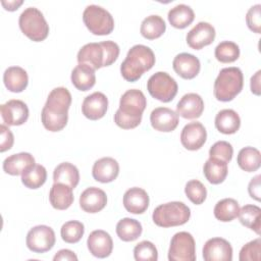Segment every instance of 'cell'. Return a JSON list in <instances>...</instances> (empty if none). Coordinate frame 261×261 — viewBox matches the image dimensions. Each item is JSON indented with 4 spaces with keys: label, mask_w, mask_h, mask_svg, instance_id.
<instances>
[{
    "label": "cell",
    "mask_w": 261,
    "mask_h": 261,
    "mask_svg": "<svg viewBox=\"0 0 261 261\" xmlns=\"http://www.w3.org/2000/svg\"><path fill=\"white\" fill-rule=\"evenodd\" d=\"M18 24L21 32L34 42L44 41L48 37L49 24L36 7L25 8L19 15Z\"/></svg>",
    "instance_id": "7"
},
{
    "label": "cell",
    "mask_w": 261,
    "mask_h": 261,
    "mask_svg": "<svg viewBox=\"0 0 261 261\" xmlns=\"http://www.w3.org/2000/svg\"><path fill=\"white\" fill-rule=\"evenodd\" d=\"M203 258L205 261H231V245L222 238L209 239L203 247Z\"/></svg>",
    "instance_id": "14"
},
{
    "label": "cell",
    "mask_w": 261,
    "mask_h": 261,
    "mask_svg": "<svg viewBox=\"0 0 261 261\" xmlns=\"http://www.w3.org/2000/svg\"><path fill=\"white\" fill-rule=\"evenodd\" d=\"M55 232L48 225H37L27 234V247L35 253H45L55 245Z\"/></svg>",
    "instance_id": "11"
},
{
    "label": "cell",
    "mask_w": 261,
    "mask_h": 261,
    "mask_svg": "<svg viewBox=\"0 0 261 261\" xmlns=\"http://www.w3.org/2000/svg\"><path fill=\"white\" fill-rule=\"evenodd\" d=\"M185 193L189 200L196 204H202L207 197V190L206 187L198 179H191L186 184Z\"/></svg>",
    "instance_id": "40"
},
{
    "label": "cell",
    "mask_w": 261,
    "mask_h": 261,
    "mask_svg": "<svg viewBox=\"0 0 261 261\" xmlns=\"http://www.w3.org/2000/svg\"><path fill=\"white\" fill-rule=\"evenodd\" d=\"M53 180L54 182L64 184L74 189L80 181L79 169L72 163L62 162L54 168Z\"/></svg>",
    "instance_id": "29"
},
{
    "label": "cell",
    "mask_w": 261,
    "mask_h": 261,
    "mask_svg": "<svg viewBox=\"0 0 261 261\" xmlns=\"http://www.w3.org/2000/svg\"><path fill=\"white\" fill-rule=\"evenodd\" d=\"M3 82L6 89L12 93L22 92L29 83L27 71L20 66H10L3 73Z\"/></svg>",
    "instance_id": "26"
},
{
    "label": "cell",
    "mask_w": 261,
    "mask_h": 261,
    "mask_svg": "<svg viewBox=\"0 0 261 261\" xmlns=\"http://www.w3.org/2000/svg\"><path fill=\"white\" fill-rule=\"evenodd\" d=\"M239 211V203L232 198H225L218 201L213 210L215 218L222 222H229L237 218Z\"/></svg>",
    "instance_id": "36"
},
{
    "label": "cell",
    "mask_w": 261,
    "mask_h": 261,
    "mask_svg": "<svg viewBox=\"0 0 261 261\" xmlns=\"http://www.w3.org/2000/svg\"><path fill=\"white\" fill-rule=\"evenodd\" d=\"M0 112L3 121L7 125H21L29 118L28 105L17 99H11L0 106Z\"/></svg>",
    "instance_id": "12"
},
{
    "label": "cell",
    "mask_w": 261,
    "mask_h": 261,
    "mask_svg": "<svg viewBox=\"0 0 261 261\" xmlns=\"http://www.w3.org/2000/svg\"><path fill=\"white\" fill-rule=\"evenodd\" d=\"M260 239L253 240L244 245L240 251V261H259L260 260Z\"/></svg>",
    "instance_id": "43"
},
{
    "label": "cell",
    "mask_w": 261,
    "mask_h": 261,
    "mask_svg": "<svg viewBox=\"0 0 261 261\" xmlns=\"http://www.w3.org/2000/svg\"><path fill=\"white\" fill-rule=\"evenodd\" d=\"M204 101L199 94L188 93L184 95L176 105V113L186 119H195L202 115Z\"/></svg>",
    "instance_id": "19"
},
{
    "label": "cell",
    "mask_w": 261,
    "mask_h": 261,
    "mask_svg": "<svg viewBox=\"0 0 261 261\" xmlns=\"http://www.w3.org/2000/svg\"><path fill=\"white\" fill-rule=\"evenodd\" d=\"M53 260L54 261H63V260H66V261H76L77 260V256L70 250L68 249H62V250H59L55 256L53 257Z\"/></svg>",
    "instance_id": "47"
},
{
    "label": "cell",
    "mask_w": 261,
    "mask_h": 261,
    "mask_svg": "<svg viewBox=\"0 0 261 261\" xmlns=\"http://www.w3.org/2000/svg\"><path fill=\"white\" fill-rule=\"evenodd\" d=\"M36 164L35 158L28 152H20L6 157L3 161V170L10 175H19Z\"/></svg>",
    "instance_id": "24"
},
{
    "label": "cell",
    "mask_w": 261,
    "mask_h": 261,
    "mask_svg": "<svg viewBox=\"0 0 261 261\" xmlns=\"http://www.w3.org/2000/svg\"><path fill=\"white\" fill-rule=\"evenodd\" d=\"M150 122L154 129L169 133L178 124V114L167 107H157L150 114Z\"/></svg>",
    "instance_id": "17"
},
{
    "label": "cell",
    "mask_w": 261,
    "mask_h": 261,
    "mask_svg": "<svg viewBox=\"0 0 261 261\" xmlns=\"http://www.w3.org/2000/svg\"><path fill=\"white\" fill-rule=\"evenodd\" d=\"M47 179V170L41 164H35L21 174L22 184L29 189H39Z\"/></svg>",
    "instance_id": "37"
},
{
    "label": "cell",
    "mask_w": 261,
    "mask_h": 261,
    "mask_svg": "<svg viewBox=\"0 0 261 261\" xmlns=\"http://www.w3.org/2000/svg\"><path fill=\"white\" fill-rule=\"evenodd\" d=\"M237 162L239 166L247 172L256 171L261 165L260 151L254 147H245L240 150Z\"/></svg>",
    "instance_id": "34"
},
{
    "label": "cell",
    "mask_w": 261,
    "mask_h": 261,
    "mask_svg": "<svg viewBox=\"0 0 261 261\" xmlns=\"http://www.w3.org/2000/svg\"><path fill=\"white\" fill-rule=\"evenodd\" d=\"M165 30L166 24L164 19L156 14L145 17L140 28L141 35L148 40H154L161 37L164 34Z\"/></svg>",
    "instance_id": "32"
},
{
    "label": "cell",
    "mask_w": 261,
    "mask_h": 261,
    "mask_svg": "<svg viewBox=\"0 0 261 261\" xmlns=\"http://www.w3.org/2000/svg\"><path fill=\"white\" fill-rule=\"evenodd\" d=\"M107 108L108 99L101 92H94L87 96L82 104L83 114L91 120H98L102 118L106 114Z\"/></svg>",
    "instance_id": "18"
},
{
    "label": "cell",
    "mask_w": 261,
    "mask_h": 261,
    "mask_svg": "<svg viewBox=\"0 0 261 261\" xmlns=\"http://www.w3.org/2000/svg\"><path fill=\"white\" fill-rule=\"evenodd\" d=\"M203 172L206 179L213 185L221 184L228 172L227 163L218 159L209 158L203 166Z\"/></svg>",
    "instance_id": "31"
},
{
    "label": "cell",
    "mask_w": 261,
    "mask_h": 261,
    "mask_svg": "<svg viewBox=\"0 0 261 261\" xmlns=\"http://www.w3.org/2000/svg\"><path fill=\"white\" fill-rule=\"evenodd\" d=\"M206 139V128L199 121H192L186 124L180 133V143L190 151L199 150L205 144Z\"/></svg>",
    "instance_id": "13"
},
{
    "label": "cell",
    "mask_w": 261,
    "mask_h": 261,
    "mask_svg": "<svg viewBox=\"0 0 261 261\" xmlns=\"http://www.w3.org/2000/svg\"><path fill=\"white\" fill-rule=\"evenodd\" d=\"M147 90L149 94L161 101L170 102L177 94V83L165 71H158L152 74L147 82Z\"/></svg>",
    "instance_id": "9"
},
{
    "label": "cell",
    "mask_w": 261,
    "mask_h": 261,
    "mask_svg": "<svg viewBox=\"0 0 261 261\" xmlns=\"http://www.w3.org/2000/svg\"><path fill=\"white\" fill-rule=\"evenodd\" d=\"M83 20L87 29L94 35H109L114 29V19L105 8L91 4L83 12Z\"/></svg>",
    "instance_id": "8"
},
{
    "label": "cell",
    "mask_w": 261,
    "mask_h": 261,
    "mask_svg": "<svg viewBox=\"0 0 261 261\" xmlns=\"http://www.w3.org/2000/svg\"><path fill=\"white\" fill-rule=\"evenodd\" d=\"M260 74H261V70H258L251 77V82H250L251 91H252V93H254L257 96L260 95Z\"/></svg>",
    "instance_id": "48"
},
{
    "label": "cell",
    "mask_w": 261,
    "mask_h": 261,
    "mask_svg": "<svg viewBox=\"0 0 261 261\" xmlns=\"http://www.w3.org/2000/svg\"><path fill=\"white\" fill-rule=\"evenodd\" d=\"M260 178L261 175L258 174L255 177H253L248 186V192L251 198L255 199L256 201H260V196H261V189H260Z\"/></svg>",
    "instance_id": "46"
},
{
    "label": "cell",
    "mask_w": 261,
    "mask_h": 261,
    "mask_svg": "<svg viewBox=\"0 0 261 261\" xmlns=\"http://www.w3.org/2000/svg\"><path fill=\"white\" fill-rule=\"evenodd\" d=\"M243 85L244 76L242 70L234 66L225 67L220 70L214 82L213 93L218 101L228 102L241 93Z\"/></svg>",
    "instance_id": "5"
},
{
    "label": "cell",
    "mask_w": 261,
    "mask_h": 261,
    "mask_svg": "<svg viewBox=\"0 0 261 261\" xmlns=\"http://www.w3.org/2000/svg\"><path fill=\"white\" fill-rule=\"evenodd\" d=\"M155 60V54L150 47L142 44L135 45L120 64V73L125 81L136 82L154 66Z\"/></svg>",
    "instance_id": "3"
},
{
    "label": "cell",
    "mask_w": 261,
    "mask_h": 261,
    "mask_svg": "<svg viewBox=\"0 0 261 261\" xmlns=\"http://www.w3.org/2000/svg\"><path fill=\"white\" fill-rule=\"evenodd\" d=\"M191 217L190 208L182 202L172 201L157 206L152 214L154 223L160 227L178 226L187 223Z\"/></svg>",
    "instance_id": "6"
},
{
    "label": "cell",
    "mask_w": 261,
    "mask_h": 261,
    "mask_svg": "<svg viewBox=\"0 0 261 261\" xmlns=\"http://www.w3.org/2000/svg\"><path fill=\"white\" fill-rule=\"evenodd\" d=\"M90 253L97 258H106L112 253L113 241L108 232L102 229L93 230L87 240Z\"/></svg>",
    "instance_id": "16"
},
{
    "label": "cell",
    "mask_w": 261,
    "mask_h": 261,
    "mask_svg": "<svg viewBox=\"0 0 261 261\" xmlns=\"http://www.w3.org/2000/svg\"><path fill=\"white\" fill-rule=\"evenodd\" d=\"M0 132H1L0 152H5V151L11 149L13 142H14V138H13V134L11 133L9 127L6 126L5 124L0 125Z\"/></svg>",
    "instance_id": "45"
},
{
    "label": "cell",
    "mask_w": 261,
    "mask_h": 261,
    "mask_svg": "<svg viewBox=\"0 0 261 261\" xmlns=\"http://www.w3.org/2000/svg\"><path fill=\"white\" fill-rule=\"evenodd\" d=\"M215 35V29L211 23L200 21L189 31L186 40L192 49L200 50L203 47L210 45L214 41Z\"/></svg>",
    "instance_id": "15"
},
{
    "label": "cell",
    "mask_w": 261,
    "mask_h": 261,
    "mask_svg": "<svg viewBox=\"0 0 261 261\" xmlns=\"http://www.w3.org/2000/svg\"><path fill=\"white\" fill-rule=\"evenodd\" d=\"M142 224L134 218H122L116 224L117 237L123 242L136 241L142 234Z\"/></svg>",
    "instance_id": "33"
},
{
    "label": "cell",
    "mask_w": 261,
    "mask_h": 261,
    "mask_svg": "<svg viewBox=\"0 0 261 261\" xmlns=\"http://www.w3.org/2000/svg\"><path fill=\"white\" fill-rule=\"evenodd\" d=\"M119 55V46L113 41H103L100 43H88L77 52L79 63H85L92 68L111 65Z\"/></svg>",
    "instance_id": "4"
},
{
    "label": "cell",
    "mask_w": 261,
    "mask_h": 261,
    "mask_svg": "<svg viewBox=\"0 0 261 261\" xmlns=\"http://www.w3.org/2000/svg\"><path fill=\"white\" fill-rule=\"evenodd\" d=\"M215 58L222 63H230L240 57V47L231 41L220 42L214 50Z\"/></svg>",
    "instance_id": "38"
},
{
    "label": "cell",
    "mask_w": 261,
    "mask_h": 261,
    "mask_svg": "<svg viewBox=\"0 0 261 261\" xmlns=\"http://www.w3.org/2000/svg\"><path fill=\"white\" fill-rule=\"evenodd\" d=\"M248 28L256 34L261 33V5L255 4L249 8L246 14Z\"/></svg>",
    "instance_id": "44"
},
{
    "label": "cell",
    "mask_w": 261,
    "mask_h": 261,
    "mask_svg": "<svg viewBox=\"0 0 261 261\" xmlns=\"http://www.w3.org/2000/svg\"><path fill=\"white\" fill-rule=\"evenodd\" d=\"M216 128L224 135L237 133L241 126V118L232 109H222L215 116Z\"/></svg>",
    "instance_id": "28"
},
{
    "label": "cell",
    "mask_w": 261,
    "mask_h": 261,
    "mask_svg": "<svg viewBox=\"0 0 261 261\" xmlns=\"http://www.w3.org/2000/svg\"><path fill=\"white\" fill-rule=\"evenodd\" d=\"M85 232V226L81 221L69 220L65 222L60 229L62 240L68 244H75L81 241Z\"/></svg>",
    "instance_id": "39"
},
{
    "label": "cell",
    "mask_w": 261,
    "mask_h": 261,
    "mask_svg": "<svg viewBox=\"0 0 261 261\" xmlns=\"http://www.w3.org/2000/svg\"><path fill=\"white\" fill-rule=\"evenodd\" d=\"M119 173V164L112 157H103L95 161L92 175L95 180L102 184L113 181Z\"/></svg>",
    "instance_id": "22"
},
{
    "label": "cell",
    "mask_w": 261,
    "mask_h": 261,
    "mask_svg": "<svg viewBox=\"0 0 261 261\" xmlns=\"http://www.w3.org/2000/svg\"><path fill=\"white\" fill-rule=\"evenodd\" d=\"M169 261H195L196 243L194 237L188 231L176 232L171 241L168 250Z\"/></svg>",
    "instance_id": "10"
},
{
    "label": "cell",
    "mask_w": 261,
    "mask_h": 261,
    "mask_svg": "<svg viewBox=\"0 0 261 261\" xmlns=\"http://www.w3.org/2000/svg\"><path fill=\"white\" fill-rule=\"evenodd\" d=\"M146 105L147 100L142 91L127 90L120 97L119 108L114 114V122L123 129L137 127L142 121Z\"/></svg>",
    "instance_id": "2"
},
{
    "label": "cell",
    "mask_w": 261,
    "mask_h": 261,
    "mask_svg": "<svg viewBox=\"0 0 261 261\" xmlns=\"http://www.w3.org/2000/svg\"><path fill=\"white\" fill-rule=\"evenodd\" d=\"M72 190L73 189L67 185L54 182L49 192V201L52 207L57 210L69 208L74 200Z\"/></svg>",
    "instance_id": "25"
},
{
    "label": "cell",
    "mask_w": 261,
    "mask_h": 261,
    "mask_svg": "<svg viewBox=\"0 0 261 261\" xmlns=\"http://www.w3.org/2000/svg\"><path fill=\"white\" fill-rule=\"evenodd\" d=\"M71 83L80 91L92 89L96 83L95 69L85 63H79L71 71Z\"/></svg>",
    "instance_id": "27"
},
{
    "label": "cell",
    "mask_w": 261,
    "mask_h": 261,
    "mask_svg": "<svg viewBox=\"0 0 261 261\" xmlns=\"http://www.w3.org/2000/svg\"><path fill=\"white\" fill-rule=\"evenodd\" d=\"M71 104V94L64 87L53 89L41 112L44 127L50 132H59L65 127L68 120V109Z\"/></svg>",
    "instance_id": "1"
},
{
    "label": "cell",
    "mask_w": 261,
    "mask_h": 261,
    "mask_svg": "<svg viewBox=\"0 0 261 261\" xmlns=\"http://www.w3.org/2000/svg\"><path fill=\"white\" fill-rule=\"evenodd\" d=\"M123 206L129 213L142 214L149 206V196L142 188H130L123 195Z\"/></svg>",
    "instance_id": "23"
},
{
    "label": "cell",
    "mask_w": 261,
    "mask_h": 261,
    "mask_svg": "<svg viewBox=\"0 0 261 261\" xmlns=\"http://www.w3.org/2000/svg\"><path fill=\"white\" fill-rule=\"evenodd\" d=\"M23 3L22 0H12V1H5V0H2L1 1V4L3 5V7L8 10V11H14L16 10L21 4Z\"/></svg>",
    "instance_id": "49"
},
{
    "label": "cell",
    "mask_w": 261,
    "mask_h": 261,
    "mask_svg": "<svg viewBox=\"0 0 261 261\" xmlns=\"http://www.w3.org/2000/svg\"><path fill=\"white\" fill-rule=\"evenodd\" d=\"M107 204L106 193L96 187L87 188L80 196V206L88 213H97Z\"/></svg>",
    "instance_id": "20"
},
{
    "label": "cell",
    "mask_w": 261,
    "mask_h": 261,
    "mask_svg": "<svg viewBox=\"0 0 261 261\" xmlns=\"http://www.w3.org/2000/svg\"><path fill=\"white\" fill-rule=\"evenodd\" d=\"M172 67L180 77L185 80H192L199 73L201 63L195 55L184 52L174 57Z\"/></svg>",
    "instance_id": "21"
},
{
    "label": "cell",
    "mask_w": 261,
    "mask_h": 261,
    "mask_svg": "<svg viewBox=\"0 0 261 261\" xmlns=\"http://www.w3.org/2000/svg\"><path fill=\"white\" fill-rule=\"evenodd\" d=\"M134 257L137 261H156L158 252L152 242L142 241L134 248Z\"/></svg>",
    "instance_id": "41"
},
{
    "label": "cell",
    "mask_w": 261,
    "mask_h": 261,
    "mask_svg": "<svg viewBox=\"0 0 261 261\" xmlns=\"http://www.w3.org/2000/svg\"><path fill=\"white\" fill-rule=\"evenodd\" d=\"M240 222L254 230L257 234H260V227H261V209L256 205H245L243 206L238 215Z\"/></svg>",
    "instance_id": "35"
},
{
    "label": "cell",
    "mask_w": 261,
    "mask_h": 261,
    "mask_svg": "<svg viewBox=\"0 0 261 261\" xmlns=\"http://www.w3.org/2000/svg\"><path fill=\"white\" fill-rule=\"evenodd\" d=\"M233 154V148L226 141H218L214 143L209 150V158H214L228 163Z\"/></svg>",
    "instance_id": "42"
},
{
    "label": "cell",
    "mask_w": 261,
    "mask_h": 261,
    "mask_svg": "<svg viewBox=\"0 0 261 261\" xmlns=\"http://www.w3.org/2000/svg\"><path fill=\"white\" fill-rule=\"evenodd\" d=\"M167 18L173 28L185 29L193 22L195 13L189 5L177 4L168 11Z\"/></svg>",
    "instance_id": "30"
}]
</instances>
